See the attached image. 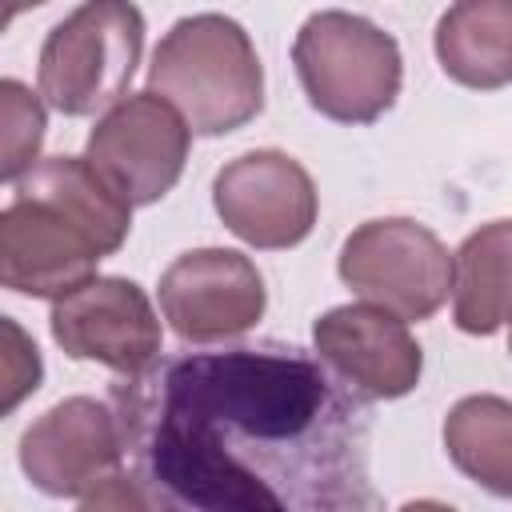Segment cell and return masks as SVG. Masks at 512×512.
<instances>
[{
  "label": "cell",
  "mask_w": 512,
  "mask_h": 512,
  "mask_svg": "<svg viewBox=\"0 0 512 512\" xmlns=\"http://www.w3.org/2000/svg\"><path fill=\"white\" fill-rule=\"evenodd\" d=\"M164 512H368L360 404L292 348L184 356L112 388Z\"/></svg>",
  "instance_id": "1"
},
{
  "label": "cell",
  "mask_w": 512,
  "mask_h": 512,
  "mask_svg": "<svg viewBox=\"0 0 512 512\" xmlns=\"http://www.w3.org/2000/svg\"><path fill=\"white\" fill-rule=\"evenodd\" d=\"M148 92L168 100L196 136H224L264 108V68L244 24L220 12H196L160 36L148 64Z\"/></svg>",
  "instance_id": "2"
},
{
  "label": "cell",
  "mask_w": 512,
  "mask_h": 512,
  "mask_svg": "<svg viewBox=\"0 0 512 512\" xmlns=\"http://www.w3.org/2000/svg\"><path fill=\"white\" fill-rule=\"evenodd\" d=\"M292 64L308 104L336 124L380 120L404 80L396 36L344 8H320L300 24Z\"/></svg>",
  "instance_id": "3"
},
{
  "label": "cell",
  "mask_w": 512,
  "mask_h": 512,
  "mask_svg": "<svg viewBox=\"0 0 512 512\" xmlns=\"http://www.w3.org/2000/svg\"><path fill=\"white\" fill-rule=\"evenodd\" d=\"M144 52V16L124 0L72 8L40 48L36 92L60 116H104L124 100Z\"/></svg>",
  "instance_id": "4"
},
{
  "label": "cell",
  "mask_w": 512,
  "mask_h": 512,
  "mask_svg": "<svg viewBox=\"0 0 512 512\" xmlns=\"http://www.w3.org/2000/svg\"><path fill=\"white\" fill-rule=\"evenodd\" d=\"M336 272L356 296L404 324L436 316L452 292V252L428 224L408 216H380L352 228L340 244Z\"/></svg>",
  "instance_id": "5"
},
{
  "label": "cell",
  "mask_w": 512,
  "mask_h": 512,
  "mask_svg": "<svg viewBox=\"0 0 512 512\" xmlns=\"http://www.w3.org/2000/svg\"><path fill=\"white\" fill-rule=\"evenodd\" d=\"M188 144L192 128L184 124V116L144 88L128 92L120 104L96 116V128L84 144V160L108 180L116 196H124L132 208H144L176 188L188 160Z\"/></svg>",
  "instance_id": "6"
},
{
  "label": "cell",
  "mask_w": 512,
  "mask_h": 512,
  "mask_svg": "<svg viewBox=\"0 0 512 512\" xmlns=\"http://www.w3.org/2000/svg\"><path fill=\"white\" fill-rule=\"evenodd\" d=\"M160 312L184 344H216L244 336L268 308L260 268L236 248L180 252L156 284Z\"/></svg>",
  "instance_id": "7"
},
{
  "label": "cell",
  "mask_w": 512,
  "mask_h": 512,
  "mask_svg": "<svg viewBox=\"0 0 512 512\" xmlns=\"http://www.w3.org/2000/svg\"><path fill=\"white\" fill-rule=\"evenodd\" d=\"M52 340L72 360H92L124 380L152 372L164 352V328L136 280L96 276L52 304Z\"/></svg>",
  "instance_id": "8"
},
{
  "label": "cell",
  "mask_w": 512,
  "mask_h": 512,
  "mask_svg": "<svg viewBox=\"0 0 512 512\" xmlns=\"http://www.w3.org/2000/svg\"><path fill=\"white\" fill-rule=\"evenodd\" d=\"M216 216L252 248L280 252L300 244L320 212V192L308 168L276 148H256L228 160L212 180Z\"/></svg>",
  "instance_id": "9"
},
{
  "label": "cell",
  "mask_w": 512,
  "mask_h": 512,
  "mask_svg": "<svg viewBox=\"0 0 512 512\" xmlns=\"http://www.w3.org/2000/svg\"><path fill=\"white\" fill-rule=\"evenodd\" d=\"M124 424L96 396H68L20 436V468L44 496H88L124 464Z\"/></svg>",
  "instance_id": "10"
},
{
  "label": "cell",
  "mask_w": 512,
  "mask_h": 512,
  "mask_svg": "<svg viewBox=\"0 0 512 512\" xmlns=\"http://www.w3.org/2000/svg\"><path fill=\"white\" fill-rule=\"evenodd\" d=\"M312 348L360 400H400L424 372V352L408 324L376 304L320 312L312 320Z\"/></svg>",
  "instance_id": "11"
},
{
  "label": "cell",
  "mask_w": 512,
  "mask_h": 512,
  "mask_svg": "<svg viewBox=\"0 0 512 512\" xmlns=\"http://www.w3.org/2000/svg\"><path fill=\"white\" fill-rule=\"evenodd\" d=\"M104 252L64 212L12 196L0 212V284L36 300H64L96 280Z\"/></svg>",
  "instance_id": "12"
},
{
  "label": "cell",
  "mask_w": 512,
  "mask_h": 512,
  "mask_svg": "<svg viewBox=\"0 0 512 512\" xmlns=\"http://www.w3.org/2000/svg\"><path fill=\"white\" fill-rule=\"evenodd\" d=\"M12 196H28L64 212L76 228L92 236L104 256L120 252L132 228V204L116 196L84 156H44L28 176L12 184Z\"/></svg>",
  "instance_id": "13"
},
{
  "label": "cell",
  "mask_w": 512,
  "mask_h": 512,
  "mask_svg": "<svg viewBox=\"0 0 512 512\" xmlns=\"http://www.w3.org/2000/svg\"><path fill=\"white\" fill-rule=\"evenodd\" d=\"M436 60L448 80L492 92L512 84V0H464L436 20Z\"/></svg>",
  "instance_id": "14"
},
{
  "label": "cell",
  "mask_w": 512,
  "mask_h": 512,
  "mask_svg": "<svg viewBox=\"0 0 512 512\" xmlns=\"http://www.w3.org/2000/svg\"><path fill=\"white\" fill-rule=\"evenodd\" d=\"M452 320L468 336H492L512 320V220L480 224L456 248Z\"/></svg>",
  "instance_id": "15"
},
{
  "label": "cell",
  "mask_w": 512,
  "mask_h": 512,
  "mask_svg": "<svg viewBox=\"0 0 512 512\" xmlns=\"http://www.w3.org/2000/svg\"><path fill=\"white\" fill-rule=\"evenodd\" d=\"M448 460L484 492L512 500V400L464 396L444 416Z\"/></svg>",
  "instance_id": "16"
},
{
  "label": "cell",
  "mask_w": 512,
  "mask_h": 512,
  "mask_svg": "<svg viewBox=\"0 0 512 512\" xmlns=\"http://www.w3.org/2000/svg\"><path fill=\"white\" fill-rule=\"evenodd\" d=\"M0 124H4L0 180L16 184L20 176H28L40 164V144H44V128H48L40 92H32L28 84L4 76L0 80Z\"/></svg>",
  "instance_id": "17"
},
{
  "label": "cell",
  "mask_w": 512,
  "mask_h": 512,
  "mask_svg": "<svg viewBox=\"0 0 512 512\" xmlns=\"http://www.w3.org/2000/svg\"><path fill=\"white\" fill-rule=\"evenodd\" d=\"M4 332H8V340H12V352H8V392H4V412H12L28 392L40 388L44 368H40V352H36V344H28L24 332H20L12 320H4Z\"/></svg>",
  "instance_id": "18"
},
{
  "label": "cell",
  "mask_w": 512,
  "mask_h": 512,
  "mask_svg": "<svg viewBox=\"0 0 512 512\" xmlns=\"http://www.w3.org/2000/svg\"><path fill=\"white\" fill-rule=\"evenodd\" d=\"M76 512H156V504H152V496L144 492L140 480L116 472L104 484H96L88 496H80Z\"/></svg>",
  "instance_id": "19"
},
{
  "label": "cell",
  "mask_w": 512,
  "mask_h": 512,
  "mask_svg": "<svg viewBox=\"0 0 512 512\" xmlns=\"http://www.w3.org/2000/svg\"><path fill=\"white\" fill-rule=\"evenodd\" d=\"M400 512H456L452 504H440V500H408Z\"/></svg>",
  "instance_id": "20"
},
{
  "label": "cell",
  "mask_w": 512,
  "mask_h": 512,
  "mask_svg": "<svg viewBox=\"0 0 512 512\" xmlns=\"http://www.w3.org/2000/svg\"><path fill=\"white\" fill-rule=\"evenodd\" d=\"M508 356H512V320H508Z\"/></svg>",
  "instance_id": "21"
}]
</instances>
